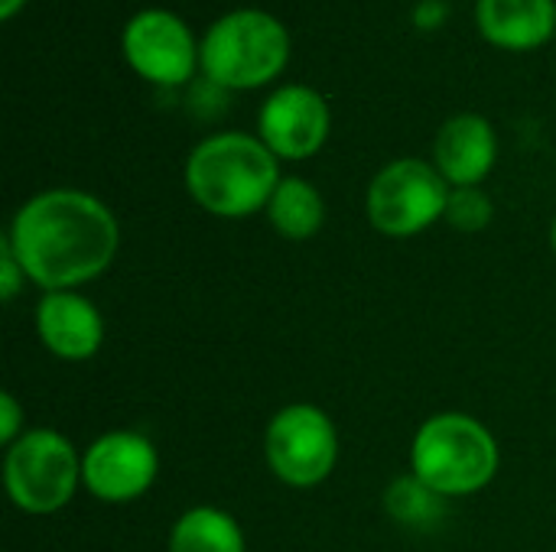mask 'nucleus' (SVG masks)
<instances>
[{"instance_id":"1","label":"nucleus","mask_w":556,"mask_h":552,"mask_svg":"<svg viewBox=\"0 0 556 552\" xmlns=\"http://www.w3.org/2000/svg\"><path fill=\"white\" fill-rule=\"evenodd\" d=\"M3 241L26 280L42 293H55L108 273L121 247V224L91 192L46 189L16 208Z\"/></svg>"},{"instance_id":"2","label":"nucleus","mask_w":556,"mask_h":552,"mask_svg":"<svg viewBox=\"0 0 556 552\" xmlns=\"http://www.w3.org/2000/svg\"><path fill=\"white\" fill-rule=\"evenodd\" d=\"M182 179L202 211L238 221L264 211L283 176L280 159L261 137L228 130L205 137L189 153Z\"/></svg>"},{"instance_id":"3","label":"nucleus","mask_w":556,"mask_h":552,"mask_svg":"<svg viewBox=\"0 0 556 552\" xmlns=\"http://www.w3.org/2000/svg\"><path fill=\"white\" fill-rule=\"evenodd\" d=\"M502 468L495 433L472 413L446 410L420 423L410 442V472L446 501L485 491Z\"/></svg>"},{"instance_id":"4","label":"nucleus","mask_w":556,"mask_h":552,"mask_svg":"<svg viewBox=\"0 0 556 552\" xmlns=\"http://www.w3.org/2000/svg\"><path fill=\"white\" fill-rule=\"evenodd\" d=\"M290 62V33L267 10H231L199 42V68L218 88L248 91L274 81Z\"/></svg>"},{"instance_id":"5","label":"nucleus","mask_w":556,"mask_h":552,"mask_svg":"<svg viewBox=\"0 0 556 552\" xmlns=\"http://www.w3.org/2000/svg\"><path fill=\"white\" fill-rule=\"evenodd\" d=\"M3 488L10 504L29 517L59 514L85 488L81 452L59 429H26L3 452Z\"/></svg>"},{"instance_id":"6","label":"nucleus","mask_w":556,"mask_h":552,"mask_svg":"<svg viewBox=\"0 0 556 552\" xmlns=\"http://www.w3.org/2000/svg\"><path fill=\"white\" fill-rule=\"evenodd\" d=\"M450 182L427 159H394L375 172L365 192V215L384 238L404 241L430 231L446 215Z\"/></svg>"},{"instance_id":"7","label":"nucleus","mask_w":556,"mask_h":552,"mask_svg":"<svg viewBox=\"0 0 556 552\" xmlns=\"http://www.w3.org/2000/svg\"><path fill=\"white\" fill-rule=\"evenodd\" d=\"M339 429L316 403L280 407L264 429V459L287 488H316L339 465Z\"/></svg>"},{"instance_id":"8","label":"nucleus","mask_w":556,"mask_h":552,"mask_svg":"<svg viewBox=\"0 0 556 552\" xmlns=\"http://www.w3.org/2000/svg\"><path fill=\"white\" fill-rule=\"evenodd\" d=\"M160 478V452L137 429H111L81 452V485L101 504L140 501Z\"/></svg>"},{"instance_id":"9","label":"nucleus","mask_w":556,"mask_h":552,"mask_svg":"<svg viewBox=\"0 0 556 552\" xmlns=\"http://www.w3.org/2000/svg\"><path fill=\"white\" fill-rule=\"evenodd\" d=\"M121 49L127 65L163 88H176L192 78L199 65V42L192 39L189 26L173 10H140L127 20Z\"/></svg>"},{"instance_id":"10","label":"nucleus","mask_w":556,"mask_h":552,"mask_svg":"<svg viewBox=\"0 0 556 552\" xmlns=\"http://www.w3.org/2000/svg\"><path fill=\"white\" fill-rule=\"evenodd\" d=\"M332 114L309 85H283L257 111V137L277 159H309L329 140Z\"/></svg>"},{"instance_id":"11","label":"nucleus","mask_w":556,"mask_h":552,"mask_svg":"<svg viewBox=\"0 0 556 552\" xmlns=\"http://www.w3.org/2000/svg\"><path fill=\"white\" fill-rule=\"evenodd\" d=\"M36 335L59 361H91L104 348V316L78 290L42 293L36 303Z\"/></svg>"},{"instance_id":"12","label":"nucleus","mask_w":556,"mask_h":552,"mask_svg":"<svg viewBox=\"0 0 556 552\" xmlns=\"http://www.w3.org/2000/svg\"><path fill=\"white\" fill-rule=\"evenodd\" d=\"M498 159V137L489 117L482 114H456L450 117L433 140V166L453 185H482Z\"/></svg>"},{"instance_id":"13","label":"nucleus","mask_w":556,"mask_h":552,"mask_svg":"<svg viewBox=\"0 0 556 552\" xmlns=\"http://www.w3.org/2000/svg\"><path fill=\"white\" fill-rule=\"evenodd\" d=\"M482 36L508 52L541 49L556 29V0H479Z\"/></svg>"},{"instance_id":"14","label":"nucleus","mask_w":556,"mask_h":552,"mask_svg":"<svg viewBox=\"0 0 556 552\" xmlns=\"http://www.w3.org/2000/svg\"><path fill=\"white\" fill-rule=\"evenodd\" d=\"M267 221L283 241H309L326 224V202L319 189L300 176H283L267 202Z\"/></svg>"},{"instance_id":"15","label":"nucleus","mask_w":556,"mask_h":552,"mask_svg":"<svg viewBox=\"0 0 556 552\" xmlns=\"http://www.w3.org/2000/svg\"><path fill=\"white\" fill-rule=\"evenodd\" d=\"M166 552H248V540L228 511L199 504L176 517Z\"/></svg>"},{"instance_id":"16","label":"nucleus","mask_w":556,"mask_h":552,"mask_svg":"<svg viewBox=\"0 0 556 552\" xmlns=\"http://www.w3.org/2000/svg\"><path fill=\"white\" fill-rule=\"evenodd\" d=\"M384 511L391 521H397L401 527H414V530H427L433 524L443 521L446 514V498L440 491H433L427 482H420L410 468L404 475H397L388 488H384Z\"/></svg>"},{"instance_id":"17","label":"nucleus","mask_w":556,"mask_h":552,"mask_svg":"<svg viewBox=\"0 0 556 552\" xmlns=\"http://www.w3.org/2000/svg\"><path fill=\"white\" fill-rule=\"evenodd\" d=\"M495 218V202L489 198V192L482 185H463V189H450V202H446V215L443 221L463 234H479L492 224Z\"/></svg>"},{"instance_id":"18","label":"nucleus","mask_w":556,"mask_h":552,"mask_svg":"<svg viewBox=\"0 0 556 552\" xmlns=\"http://www.w3.org/2000/svg\"><path fill=\"white\" fill-rule=\"evenodd\" d=\"M26 283H29V280H26V273H23L16 254H13L10 244L0 238V299H3V303H13V299L23 293Z\"/></svg>"},{"instance_id":"19","label":"nucleus","mask_w":556,"mask_h":552,"mask_svg":"<svg viewBox=\"0 0 556 552\" xmlns=\"http://www.w3.org/2000/svg\"><path fill=\"white\" fill-rule=\"evenodd\" d=\"M23 433H26V410L7 390V394H0V442H3V449L13 446Z\"/></svg>"},{"instance_id":"20","label":"nucleus","mask_w":556,"mask_h":552,"mask_svg":"<svg viewBox=\"0 0 556 552\" xmlns=\"http://www.w3.org/2000/svg\"><path fill=\"white\" fill-rule=\"evenodd\" d=\"M446 20V3L443 0H420L414 7V23L424 26V29H433Z\"/></svg>"},{"instance_id":"21","label":"nucleus","mask_w":556,"mask_h":552,"mask_svg":"<svg viewBox=\"0 0 556 552\" xmlns=\"http://www.w3.org/2000/svg\"><path fill=\"white\" fill-rule=\"evenodd\" d=\"M20 7H26V0H0V20H13Z\"/></svg>"},{"instance_id":"22","label":"nucleus","mask_w":556,"mask_h":552,"mask_svg":"<svg viewBox=\"0 0 556 552\" xmlns=\"http://www.w3.org/2000/svg\"><path fill=\"white\" fill-rule=\"evenodd\" d=\"M551 247H554V254H556V218H554V224H551Z\"/></svg>"}]
</instances>
